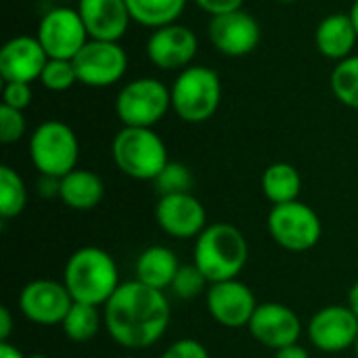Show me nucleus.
<instances>
[{
    "mask_svg": "<svg viewBox=\"0 0 358 358\" xmlns=\"http://www.w3.org/2000/svg\"><path fill=\"white\" fill-rule=\"evenodd\" d=\"M172 319L164 292L141 281L122 283L103 306V325L109 338L126 350H147L168 331Z\"/></svg>",
    "mask_w": 358,
    "mask_h": 358,
    "instance_id": "obj_1",
    "label": "nucleus"
},
{
    "mask_svg": "<svg viewBox=\"0 0 358 358\" xmlns=\"http://www.w3.org/2000/svg\"><path fill=\"white\" fill-rule=\"evenodd\" d=\"M63 283L73 302L92 306H105L122 285L113 256L94 245L80 248L67 258L63 268Z\"/></svg>",
    "mask_w": 358,
    "mask_h": 358,
    "instance_id": "obj_2",
    "label": "nucleus"
},
{
    "mask_svg": "<svg viewBox=\"0 0 358 358\" xmlns=\"http://www.w3.org/2000/svg\"><path fill=\"white\" fill-rule=\"evenodd\" d=\"M250 258L248 239L229 222L208 224L193 245V264L210 283L237 279Z\"/></svg>",
    "mask_w": 358,
    "mask_h": 358,
    "instance_id": "obj_3",
    "label": "nucleus"
},
{
    "mask_svg": "<svg viewBox=\"0 0 358 358\" xmlns=\"http://www.w3.org/2000/svg\"><path fill=\"white\" fill-rule=\"evenodd\" d=\"M172 111L187 124H201L214 117L222 101L218 71L206 65H189L178 71L170 86Z\"/></svg>",
    "mask_w": 358,
    "mask_h": 358,
    "instance_id": "obj_4",
    "label": "nucleus"
},
{
    "mask_svg": "<svg viewBox=\"0 0 358 358\" xmlns=\"http://www.w3.org/2000/svg\"><path fill=\"white\" fill-rule=\"evenodd\" d=\"M111 157L120 172L134 180H155L168 166V147L153 128H128L113 136Z\"/></svg>",
    "mask_w": 358,
    "mask_h": 358,
    "instance_id": "obj_5",
    "label": "nucleus"
},
{
    "mask_svg": "<svg viewBox=\"0 0 358 358\" xmlns=\"http://www.w3.org/2000/svg\"><path fill=\"white\" fill-rule=\"evenodd\" d=\"M27 151L40 176L63 178L78 166L80 143L71 126L61 120H46L31 132Z\"/></svg>",
    "mask_w": 358,
    "mask_h": 358,
    "instance_id": "obj_6",
    "label": "nucleus"
},
{
    "mask_svg": "<svg viewBox=\"0 0 358 358\" xmlns=\"http://www.w3.org/2000/svg\"><path fill=\"white\" fill-rule=\"evenodd\" d=\"M170 109V88L157 78H136L124 84L115 99V115L128 128H153Z\"/></svg>",
    "mask_w": 358,
    "mask_h": 358,
    "instance_id": "obj_7",
    "label": "nucleus"
},
{
    "mask_svg": "<svg viewBox=\"0 0 358 358\" xmlns=\"http://www.w3.org/2000/svg\"><path fill=\"white\" fill-rule=\"evenodd\" d=\"M273 241L287 252H308L323 235V222L319 214L304 201H289L273 206L266 218Z\"/></svg>",
    "mask_w": 358,
    "mask_h": 358,
    "instance_id": "obj_8",
    "label": "nucleus"
},
{
    "mask_svg": "<svg viewBox=\"0 0 358 358\" xmlns=\"http://www.w3.org/2000/svg\"><path fill=\"white\" fill-rule=\"evenodd\" d=\"M36 38L40 40L48 59H69V61H73V57L90 40L78 8L71 6L48 8L38 23Z\"/></svg>",
    "mask_w": 358,
    "mask_h": 358,
    "instance_id": "obj_9",
    "label": "nucleus"
},
{
    "mask_svg": "<svg viewBox=\"0 0 358 358\" xmlns=\"http://www.w3.org/2000/svg\"><path fill=\"white\" fill-rule=\"evenodd\" d=\"M78 82L88 88H109L128 71V55L120 42L88 40L73 57Z\"/></svg>",
    "mask_w": 358,
    "mask_h": 358,
    "instance_id": "obj_10",
    "label": "nucleus"
},
{
    "mask_svg": "<svg viewBox=\"0 0 358 358\" xmlns=\"http://www.w3.org/2000/svg\"><path fill=\"white\" fill-rule=\"evenodd\" d=\"M73 304L71 294L65 283L52 279H34L19 294V310L21 315L42 327L61 325L65 315Z\"/></svg>",
    "mask_w": 358,
    "mask_h": 358,
    "instance_id": "obj_11",
    "label": "nucleus"
},
{
    "mask_svg": "<svg viewBox=\"0 0 358 358\" xmlns=\"http://www.w3.org/2000/svg\"><path fill=\"white\" fill-rule=\"evenodd\" d=\"M149 61L164 71H182L193 65V59L199 48L197 34L182 23H170L151 31L147 40Z\"/></svg>",
    "mask_w": 358,
    "mask_h": 358,
    "instance_id": "obj_12",
    "label": "nucleus"
},
{
    "mask_svg": "<svg viewBox=\"0 0 358 358\" xmlns=\"http://www.w3.org/2000/svg\"><path fill=\"white\" fill-rule=\"evenodd\" d=\"M206 306L210 317L227 327V329H241L248 327L258 302L254 292L239 279L210 283L206 292Z\"/></svg>",
    "mask_w": 358,
    "mask_h": 358,
    "instance_id": "obj_13",
    "label": "nucleus"
},
{
    "mask_svg": "<svg viewBox=\"0 0 358 358\" xmlns=\"http://www.w3.org/2000/svg\"><path fill=\"white\" fill-rule=\"evenodd\" d=\"M306 331L317 350L336 355L355 348L358 340V319L348 306L334 304L315 313Z\"/></svg>",
    "mask_w": 358,
    "mask_h": 358,
    "instance_id": "obj_14",
    "label": "nucleus"
},
{
    "mask_svg": "<svg viewBox=\"0 0 358 358\" xmlns=\"http://www.w3.org/2000/svg\"><path fill=\"white\" fill-rule=\"evenodd\" d=\"M260 23L243 8L216 15L208 25V38L212 46L227 57L252 55L260 44Z\"/></svg>",
    "mask_w": 358,
    "mask_h": 358,
    "instance_id": "obj_15",
    "label": "nucleus"
},
{
    "mask_svg": "<svg viewBox=\"0 0 358 358\" xmlns=\"http://www.w3.org/2000/svg\"><path fill=\"white\" fill-rule=\"evenodd\" d=\"M248 329L258 344L277 352L300 342L302 321L294 308L281 302H264L258 304Z\"/></svg>",
    "mask_w": 358,
    "mask_h": 358,
    "instance_id": "obj_16",
    "label": "nucleus"
},
{
    "mask_svg": "<svg viewBox=\"0 0 358 358\" xmlns=\"http://www.w3.org/2000/svg\"><path fill=\"white\" fill-rule=\"evenodd\" d=\"M155 220L159 229L174 239H197L208 227L206 208L193 193L159 195Z\"/></svg>",
    "mask_w": 358,
    "mask_h": 358,
    "instance_id": "obj_17",
    "label": "nucleus"
},
{
    "mask_svg": "<svg viewBox=\"0 0 358 358\" xmlns=\"http://www.w3.org/2000/svg\"><path fill=\"white\" fill-rule=\"evenodd\" d=\"M48 55L40 40L29 34H19L4 42L0 48V78L4 82H25L31 84L40 80Z\"/></svg>",
    "mask_w": 358,
    "mask_h": 358,
    "instance_id": "obj_18",
    "label": "nucleus"
},
{
    "mask_svg": "<svg viewBox=\"0 0 358 358\" xmlns=\"http://www.w3.org/2000/svg\"><path fill=\"white\" fill-rule=\"evenodd\" d=\"M78 13L90 40L120 42L132 21L126 0H78Z\"/></svg>",
    "mask_w": 358,
    "mask_h": 358,
    "instance_id": "obj_19",
    "label": "nucleus"
},
{
    "mask_svg": "<svg viewBox=\"0 0 358 358\" xmlns=\"http://www.w3.org/2000/svg\"><path fill=\"white\" fill-rule=\"evenodd\" d=\"M358 34L350 13H331L323 17L315 29V46L317 50L336 63L355 55Z\"/></svg>",
    "mask_w": 358,
    "mask_h": 358,
    "instance_id": "obj_20",
    "label": "nucleus"
},
{
    "mask_svg": "<svg viewBox=\"0 0 358 358\" xmlns=\"http://www.w3.org/2000/svg\"><path fill=\"white\" fill-rule=\"evenodd\" d=\"M103 197L105 182L92 170L76 168L59 180V199L76 212L94 210L103 201Z\"/></svg>",
    "mask_w": 358,
    "mask_h": 358,
    "instance_id": "obj_21",
    "label": "nucleus"
},
{
    "mask_svg": "<svg viewBox=\"0 0 358 358\" xmlns=\"http://www.w3.org/2000/svg\"><path fill=\"white\" fill-rule=\"evenodd\" d=\"M178 268H180V262L170 248L151 245L138 254L134 262V279L153 289L166 292L170 289Z\"/></svg>",
    "mask_w": 358,
    "mask_h": 358,
    "instance_id": "obj_22",
    "label": "nucleus"
},
{
    "mask_svg": "<svg viewBox=\"0 0 358 358\" xmlns=\"http://www.w3.org/2000/svg\"><path fill=\"white\" fill-rule=\"evenodd\" d=\"M260 189H262V195L273 206L298 201L300 191H302V174L292 164H285V162L271 164L262 172Z\"/></svg>",
    "mask_w": 358,
    "mask_h": 358,
    "instance_id": "obj_23",
    "label": "nucleus"
},
{
    "mask_svg": "<svg viewBox=\"0 0 358 358\" xmlns=\"http://www.w3.org/2000/svg\"><path fill=\"white\" fill-rule=\"evenodd\" d=\"M132 21L143 27L157 29L176 23L189 0H126Z\"/></svg>",
    "mask_w": 358,
    "mask_h": 358,
    "instance_id": "obj_24",
    "label": "nucleus"
},
{
    "mask_svg": "<svg viewBox=\"0 0 358 358\" xmlns=\"http://www.w3.org/2000/svg\"><path fill=\"white\" fill-rule=\"evenodd\" d=\"M101 323H103V319H101L99 306L73 302L61 323V329L67 336V340H71L76 344H86L99 334Z\"/></svg>",
    "mask_w": 358,
    "mask_h": 358,
    "instance_id": "obj_25",
    "label": "nucleus"
},
{
    "mask_svg": "<svg viewBox=\"0 0 358 358\" xmlns=\"http://www.w3.org/2000/svg\"><path fill=\"white\" fill-rule=\"evenodd\" d=\"M27 206V187L17 170L0 166V218L10 220L23 214Z\"/></svg>",
    "mask_w": 358,
    "mask_h": 358,
    "instance_id": "obj_26",
    "label": "nucleus"
},
{
    "mask_svg": "<svg viewBox=\"0 0 358 358\" xmlns=\"http://www.w3.org/2000/svg\"><path fill=\"white\" fill-rule=\"evenodd\" d=\"M329 86L331 92L336 94V99L358 111V55L355 52L352 57L336 63L331 78H329Z\"/></svg>",
    "mask_w": 358,
    "mask_h": 358,
    "instance_id": "obj_27",
    "label": "nucleus"
},
{
    "mask_svg": "<svg viewBox=\"0 0 358 358\" xmlns=\"http://www.w3.org/2000/svg\"><path fill=\"white\" fill-rule=\"evenodd\" d=\"M38 82L46 90H52V92H63V90H69L73 84H80L76 65L69 59H48Z\"/></svg>",
    "mask_w": 358,
    "mask_h": 358,
    "instance_id": "obj_28",
    "label": "nucleus"
},
{
    "mask_svg": "<svg viewBox=\"0 0 358 358\" xmlns=\"http://www.w3.org/2000/svg\"><path fill=\"white\" fill-rule=\"evenodd\" d=\"M159 195H174V193H191L193 187V174L185 164L168 162V166L159 172V176L153 180Z\"/></svg>",
    "mask_w": 358,
    "mask_h": 358,
    "instance_id": "obj_29",
    "label": "nucleus"
},
{
    "mask_svg": "<svg viewBox=\"0 0 358 358\" xmlns=\"http://www.w3.org/2000/svg\"><path fill=\"white\" fill-rule=\"evenodd\" d=\"M208 283L210 281L203 277V273L195 264H185V266L180 264V268L176 273L170 289L180 300H195L197 296H201L203 292H208L206 289Z\"/></svg>",
    "mask_w": 358,
    "mask_h": 358,
    "instance_id": "obj_30",
    "label": "nucleus"
},
{
    "mask_svg": "<svg viewBox=\"0 0 358 358\" xmlns=\"http://www.w3.org/2000/svg\"><path fill=\"white\" fill-rule=\"evenodd\" d=\"M27 130V122L23 111L13 109L8 105H0V141L4 145H13L23 138Z\"/></svg>",
    "mask_w": 358,
    "mask_h": 358,
    "instance_id": "obj_31",
    "label": "nucleus"
},
{
    "mask_svg": "<svg viewBox=\"0 0 358 358\" xmlns=\"http://www.w3.org/2000/svg\"><path fill=\"white\" fill-rule=\"evenodd\" d=\"M34 92H31V84L25 82H4L2 88V105H8L13 109H27L31 105Z\"/></svg>",
    "mask_w": 358,
    "mask_h": 358,
    "instance_id": "obj_32",
    "label": "nucleus"
},
{
    "mask_svg": "<svg viewBox=\"0 0 358 358\" xmlns=\"http://www.w3.org/2000/svg\"><path fill=\"white\" fill-rule=\"evenodd\" d=\"M162 358H210V355L201 342H197L193 338H182V340L172 342L164 350Z\"/></svg>",
    "mask_w": 358,
    "mask_h": 358,
    "instance_id": "obj_33",
    "label": "nucleus"
},
{
    "mask_svg": "<svg viewBox=\"0 0 358 358\" xmlns=\"http://www.w3.org/2000/svg\"><path fill=\"white\" fill-rule=\"evenodd\" d=\"M203 13L216 17V15H224V13H233L243 8V0H193Z\"/></svg>",
    "mask_w": 358,
    "mask_h": 358,
    "instance_id": "obj_34",
    "label": "nucleus"
},
{
    "mask_svg": "<svg viewBox=\"0 0 358 358\" xmlns=\"http://www.w3.org/2000/svg\"><path fill=\"white\" fill-rule=\"evenodd\" d=\"M13 331V315L6 306H0V342H8Z\"/></svg>",
    "mask_w": 358,
    "mask_h": 358,
    "instance_id": "obj_35",
    "label": "nucleus"
},
{
    "mask_svg": "<svg viewBox=\"0 0 358 358\" xmlns=\"http://www.w3.org/2000/svg\"><path fill=\"white\" fill-rule=\"evenodd\" d=\"M59 180L61 178H50V176H42L40 178V185H38V189H40V195H44V197H59Z\"/></svg>",
    "mask_w": 358,
    "mask_h": 358,
    "instance_id": "obj_36",
    "label": "nucleus"
},
{
    "mask_svg": "<svg viewBox=\"0 0 358 358\" xmlns=\"http://www.w3.org/2000/svg\"><path fill=\"white\" fill-rule=\"evenodd\" d=\"M275 358H310L308 350L302 348L300 344H294V346H287V348H281L275 352Z\"/></svg>",
    "mask_w": 358,
    "mask_h": 358,
    "instance_id": "obj_37",
    "label": "nucleus"
},
{
    "mask_svg": "<svg viewBox=\"0 0 358 358\" xmlns=\"http://www.w3.org/2000/svg\"><path fill=\"white\" fill-rule=\"evenodd\" d=\"M0 358H27L10 342H0Z\"/></svg>",
    "mask_w": 358,
    "mask_h": 358,
    "instance_id": "obj_38",
    "label": "nucleus"
},
{
    "mask_svg": "<svg viewBox=\"0 0 358 358\" xmlns=\"http://www.w3.org/2000/svg\"><path fill=\"white\" fill-rule=\"evenodd\" d=\"M355 315H357L358 319V281L350 287V292H348V304H346Z\"/></svg>",
    "mask_w": 358,
    "mask_h": 358,
    "instance_id": "obj_39",
    "label": "nucleus"
},
{
    "mask_svg": "<svg viewBox=\"0 0 358 358\" xmlns=\"http://www.w3.org/2000/svg\"><path fill=\"white\" fill-rule=\"evenodd\" d=\"M350 19H352V23H355L358 34V0H355V4H352V8H350Z\"/></svg>",
    "mask_w": 358,
    "mask_h": 358,
    "instance_id": "obj_40",
    "label": "nucleus"
},
{
    "mask_svg": "<svg viewBox=\"0 0 358 358\" xmlns=\"http://www.w3.org/2000/svg\"><path fill=\"white\" fill-rule=\"evenodd\" d=\"M27 358H48V357H46V355H29Z\"/></svg>",
    "mask_w": 358,
    "mask_h": 358,
    "instance_id": "obj_41",
    "label": "nucleus"
},
{
    "mask_svg": "<svg viewBox=\"0 0 358 358\" xmlns=\"http://www.w3.org/2000/svg\"><path fill=\"white\" fill-rule=\"evenodd\" d=\"M277 2H283V4H292V2H298V0H277Z\"/></svg>",
    "mask_w": 358,
    "mask_h": 358,
    "instance_id": "obj_42",
    "label": "nucleus"
},
{
    "mask_svg": "<svg viewBox=\"0 0 358 358\" xmlns=\"http://www.w3.org/2000/svg\"><path fill=\"white\" fill-rule=\"evenodd\" d=\"M355 352H357V358H358V340H357V344H355Z\"/></svg>",
    "mask_w": 358,
    "mask_h": 358,
    "instance_id": "obj_43",
    "label": "nucleus"
},
{
    "mask_svg": "<svg viewBox=\"0 0 358 358\" xmlns=\"http://www.w3.org/2000/svg\"><path fill=\"white\" fill-rule=\"evenodd\" d=\"M126 358H134V357H126Z\"/></svg>",
    "mask_w": 358,
    "mask_h": 358,
    "instance_id": "obj_44",
    "label": "nucleus"
}]
</instances>
